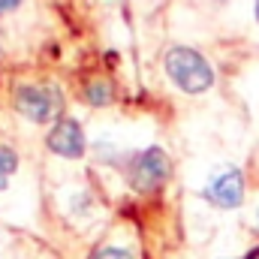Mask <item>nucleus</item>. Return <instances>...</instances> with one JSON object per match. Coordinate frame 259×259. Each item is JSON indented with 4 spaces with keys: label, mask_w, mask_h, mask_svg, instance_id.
<instances>
[{
    "label": "nucleus",
    "mask_w": 259,
    "mask_h": 259,
    "mask_svg": "<svg viewBox=\"0 0 259 259\" xmlns=\"http://www.w3.org/2000/svg\"><path fill=\"white\" fill-rule=\"evenodd\" d=\"M166 75L184 94H205L214 84L211 64L196 49H187V46H172L166 52Z\"/></svg>",
    "instance_id": "f257e3e1"
},
{
    "label": "nucleus",
    "mask_w": 259,
    "mask_h": 259,
    "mask_svg": "<svg viewBox=\"0 0 259 259\" xmlns=\"http://www.w3.org/2000/svg\"><path fill=\"white\" fill-rule=\"evenodd\" d=\"M172 172V163L166 157L163 148H145L136 160H133V169H130V181L139 193H154L166 184Z\"/></svg>",
    "instance_id": "f03ea898"
},
{
    "label": "nucleus",
    "mask_w": 259,
    "mask_h": 259,
    "mask_svg": "<svg viewBox=\"0 0 259 259\" xmlns=\"http://www.w3.org/2000/svg\"><path fill=\"white\" fill-rule=\"evenodd\" d=\"M15 109L33 124H46L55 121V115L61 112V94L42 84H21L15 94Z\"/></svg>",
    "instance_id": "7ed1b4c3"
},
{
    "label": "nucleus",
    "mask_w": 259,
    "mask_h": 259,
    "mask_svg": "<svg viewBox=\"0 0 259 259\" xmlns=\"http://www.w3.org/2000/svg\"><path fill=\"white\" fill-rule=\"evenodd\" d=\"M49 148L58 154V157H66V160H78L84 154V133H81V124L75 118H61L52 133H49Z\"/></svg>",
    "instance_id": "20e7f679"
},
{
    "label": "nucleus",
    "mask_w": 259,
    "mask_h": 259,
    "mask_svg": "<svg viewBox=\"0 0 259 259\" xmlns=\"http://www.w3.org/2000/svg\"><path fill=\"white\" fill-rule=\"evenodd\" d=\"M205 199L214 202L217 208H238L244 199V178L238 169H226L220 172L208 187H205Z\"/></svg>",
    "instance_id": "39448f33"
},
{
    "label": "nucleus",
    "mask_w": 259,
    "mask_h": 259,
    "mask_svg": "<svg viewBox=\"0 0 259 259\" xmlns=\"http://www.w3.org/2000/svg\"><path fill=\"white\" fill-rule=\"evenodd\" d=\"M112 84L109 81H91L88 88H84V100L91 103V106H106V103H112Z\"/></svg>",
    "instance_id": "423d86ee"
},
{
    "label": "nucleus",
    "mask_w": 259,
    "mask_h": 259,
    "mask_svg": "<svg viewBox=\"0 0 259 259\" xmlns=\"http://www.w3.org/2000/svg\"><path fill=\"white\" fill-rule=\"evenodd\" d=\"M91 259H133V253L124 247H100Z\"/></svg>",
    "instance_id": "0eeeda50"
},
{
    "label": "nucleus",
    "mask_w": 259,
    "mask_h": 259,
    "mask_svg": "<svg viewBox=\"0 0 259 259\" xmlns=\"http://www.w3.org/2000/svg\"><path fill=\"white\" fill-rule=\"evenodd\" d=\"M21 0H0V12H9V9H15Z\"/></svg>",
    "instance_id": "6e6552de"
},
{
    "label": "nucleus",
    "mask_w": 259,
    "mask_h": 259,
    "mask_svg": "<svg viewBox=\"0 0 259 259\" xmlns=\"http://www.w3.org/2000/svg\"><path fill=\"white\" fill-rule=\"evenodd\" d=\"M6 181H9V175H6V172L0 169V190H6Z\"/></svg>",
    "instance_id": "1a4fd4ad"
},
{
    "label": "nucleus",
    "mask_w": 259,
    "mask_h": 259,
    "mask_svg": "<svg viewBox=\"0 0 259 259\" xmlns=\"http://www.w3.org/2000/svg\"><path fill=\"white\" fill-rule=\"evenodd\" d=\"M247 259H259V247H256V250H250V253H247Z\"/></svg>",
    "instance_id": "9d476101"
},
{
    "label": "nucleus",
    "mask_w": 259,
    "mask_h": 259,
    "mask_svg": "<svg viewBox=\"0 0 259 259\" xmlns=\"http://www.w3.org/2000/svg\"><path fill=\"white\" fill-rule=\"evenodd\" d=\"M256 21H259V0H256Z\"/></svg>",
    "instance_id": "9b49d317"
}]
</instances>
